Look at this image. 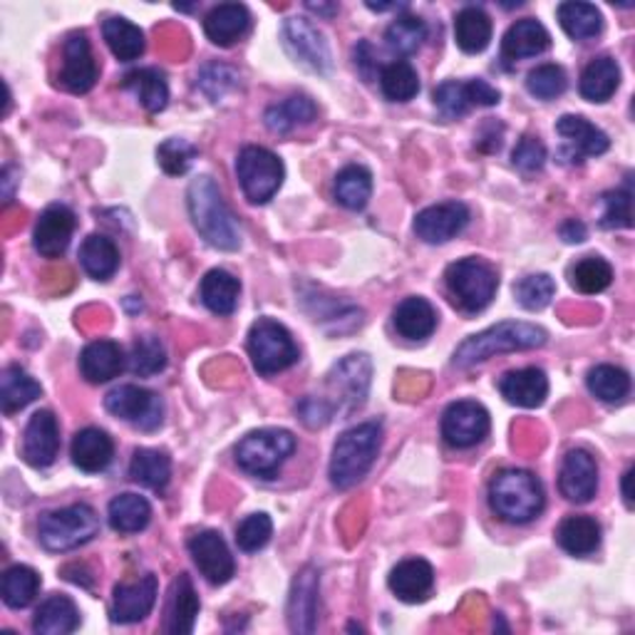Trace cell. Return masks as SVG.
I'll use <instances>...</instances> for the list:
<instances>
[{"label":"cell","mask_w":635,"mask_h":635,"mask_svg":"<svg viewBox=\"0 0 635 635\" xmlns=\"http://www.w3.org/2000/svg\"><path fill=\"white\" fill-rule=\"evenodd\" d=\"M187 204L194 229L202 233L208 247L221 251H236L241 247L239 221H236L231 208L226 206L219 187H216L212 177H196L189 184Z\"/></svg>","instance_id":"obj_1"},{"label":"cell","mask_w":635,"mask_h":635,"mask_svg":"<svg viewBox=\"0 0 635 635\" xmlns=\"http://www.w3.org/2000/svg\"><path fill=\"white\" fill-rule=\"evenodd\" d=\"M547 340H549V333L539 328V325L522 323V321H504L467 338L455 350L452 362H455L457 368L467 370L471 366H477V362L502 356V352L541 348V346H547Z\"/></svg>","instance_id":"obj_2"},{"label":"cell","mask_w":635,"mask_h":635,"mask_svg":"<svg viewBox=\"0 0 635 635\" xmlns=\"http://www.w3.org/2000/svg\"><path fill=\"white\" fill-rule=\"evenodd\" d=\"M380 442H383V424L380 422H362L358 428L343 432L335 442L331 459L333 487L340 489V492L356 487L373 469Z\"/></svg>","instance_id":"obj_3"},{"label":"cell","mask_w":635,"mask_h":635,"mask_svg":"<svg viewBox=\"0 0 635 635\" xmlns=\"http://www.w3.org/2000/svg\"><path fill=\"white\" fill-rule=\"evenodd\" d=\"M489 504L496 516L510 524H529L547 504L543 484L526 469H502L489 484Z\"/></svg>","instance_id":"obj_4"},{"label":"cell","mask_w":635,"mask_h":635,"mask_svg":"<svg viewBox=\"0 0 635 635\" xmlns=\"http://www.w3.org/2000/svg\"><path fill=\"white\" fill-rule=\"evenodd\" d=\"M99 531V516L89 504H72L48 512L40 519V543L48 551H72L93 541Z\"/></svg>","instance_id":"obj_5"},{"label":"cell","mask_w":635,"mask_h":635,"mask_svg":"<svg viewBox=\"0 0 635 635\" xmlns=\"http://www.w3.org/2000/svg\"><path fill=\"white\" fill-rule=\"evenodd\" d=\"M293 450L296 438L288 430H256L236 444V462L253 477L274 479Z\"/></svg>","instance_id":"obj_6"},{"label":"cell","mask_w":635,"mask_h":635,"mask_svg":"<svg viewBox=\"0 0 635 635\" xmlns=\"http://www.w3.org/2000/svg\"><path fill=\"white\" fill-rule=\"evenodd\" d=\"M444 280H447V288L452 298H455V303L465 313L484 311L494 301L499 288L496 271L479 259L455 261L452 266H447Z\"/></svg>","instance_id":"obj_7"},{"label":"cell","mask_w":635,"mask_h":635,"mask_svg":"<svg viewBox=\"0 0 635 635\" xmlns=\"http://www.w3.org/2000/svg\"><path fill=\"white\" fill-rule=\"evenodd\" d=\"M236 175L243 196L251 204H266L284 184L286 169L274 152L266 147H243L236 159Z\"/></svg>","instance_id":"obj_8"},{"label":"cell","mask_w":635,"mask_h":635,"mask_svg":"<svg viewBox=\"0 0 635 635\" xmlns=\"http://www.w3.org/2000/svg\"><path fill=\"white\" fill-rule=\"evenodd\" d=\"M249 356L259 375H276L296 366L298 348L284 325L259 317L249 333Z\"/></svg>","instance_id":"obj_9"},{"label":"cell","mask_w":635,"mask_h":635,"mask_svg":"<svg viewBox=\"0 0 635 635\" xmlns=\"http://www.w3.org/2000/svg\"><path fill=\"white\" fill-rule=\"evenodd\" d=\"M107 412L144 432L157 430L165 420V403L157 393L137 385H120L105 397Z\"/></svg>","instance_id":"obj_10"},{"label":"cell","mask_w":635,"mask_h":635,"mask_svg":"<svg viewBox=\"0 0 635 635\" xmlns=\"http://www.w3.org/2000/svg\"><path fill=\"white\" fill-rule=\"evenodd\" d=\"M489 428H492L489 412L482 405L471 400L452 403L442 415V438L450 447L457 450L475 447V444L487 438Z\"/></svg>","instance_id":"obj_11"},{"label":"cell","mask_w":635,"mask_h":635,"mask_svg":"<svg viewBox=\"0 0 635 635\" xmlns=\"http://www.w3.org/2000/svg\"><path fill=\"white\" fill-rule=\"evenodd\" d=\"M284 40L290 56L308 70L321 72V75L331 70L328 43L308 17H288L284 25Z\"/></svg>","instance_id":"obj_12"},{"label":"cell","mask_w":635,"mask_h":635,"mask_svg":"<svg viewBox=\"0 0 635 635\" xmlns=\"http://www.w3.org/2000/svg\"><path fill=\"white\" fill-rule=\"evenodd\" d=\"M60 85L72 95H85L97 83V62L85 33H72L62 48Z\"/></svg>","instance_id":"obj_13"},{"label":"cell","mask_w":635,"mask_h":635,"mask_svg":"<svg viewBox=\"0 0 635 635\" xmlns=\"http://www.w3.org/2000/svg\"><path fill=\"white\" fill-rule=\"evenodd\" d=\"M469 208L462 202H444L422 208L415 216V233L424 243H447L467 229Z\"/></svg>","instance_id":"obj_14"},{"label":"cell","mask_w":635,"mask_h":635,"mask_svg":"<svg viewBox=\"0 0 635 635\" xmlns=\"http://www.w3.org/2000/svg\"><path fill=\"white\" fill-rule=\"evenodd\" d=\"M189 553H192L196 568L214 586L229 584L236 574V564L229 547L219 531H202L189 539Z\"/></svg>","instance_id":"obj_15"},{"label":"cell","mask_w":635,"mask_h":635,"mask_svg":"<svg viewBox=\"0 0 635 635\" xmlns=\"http://www.w3.org/2000/svg\"><path fill=\"white\" fill-rule=\"evenodd\" d=\"M157 576H142L137 580H124V584L115 586V598L110 615L115 623H140L152 613L154 603H157Z\"/></svg>","instance_id":"obj_16"},{"label":"cell","mask_w":635,"mask_h":635,"mask_svg":"<svg viewBox=\"0 0 635 635\" xmlns=\"http://www.w3.org/2000/svg\"><path fill=\"white\" fill-rule=\"evenodd\" d=\"M75 224V214L65 204H52L45 208L33 231L35 251L45 259H60L70 247Z\"/></svg>","instance_id":"obj_17"},{"label":"cell","mask_w":635,"mask_h":635,"mask_svg":"<svg viewBox=\"0 0 635 635\" xmlns=\"http://www.w3.org/2000/svg\"><path fill=\"white\" fill-rule=\"evenodd\" d=\"M370 373H373V366H370L368 356H348L333 368V373L328 375V385L338 395V405H343V410L352 412L366 403L370 390Z\"/></svg>","instance_id":"obj_18"},{"label":"cell","mask_w":635,"mask_h":635,"mask_svg":"<svg viewBox=\"0 0 635 635\" xmlns=\"http://www.w3.org/2000/svg\"><path fill=\"white\" fill-rule=\"evenodd\" d=\"M60 452V424L56 415L40 410L31 417L23 434V459L35 469H45Z\"/></svg>","instance_id":"obj_19"},{"label":"cell","mask_w":635,"mask_h":635,"mask_svg":"<svg viewBox=\"0 0 635 635\" xmlns=\"http://www.w3.org/2000/svg\"><path fill=\"white\" fill-rule=\"evenodd\" d=\"M561 496H566L574 504H588L596 496L598 489V465L591 452L571 450L564 457L559 475Z\"/></svg>","instance_id":"obj_20"},{"label":"cell","mask_w":635,"mask_h":635,"mask_svg":"<svg viewBox=\"0 0 635 635\" xmlns=\"http://www.w3.org/2000/svg\"><path fill=\"white\" fill-rule=\"evenodd\" d=\"M317 571L305 566L301 574L293 578L288 596V628L293 633H313L317 625Z\"/></svg>","instance_id":"obj_21"},{"label":"cell","mask_w":635,"mask_h":635,"mask_svg":"<svg viewBox=\"0 0 635 635\" xmlns=\"http://www.w3.org/2000/svg\"><path fill=\"white\" fill-rule=\"evenodd\" d=\"M556 132L568 144L564 154H571L576 161H580V157H601V154H606L608 147H611L608 134L603 130H598L596 124L588 122L586 117H578V115L561 117V120L556 122Z\"/></svg>","instance_id":"obj_22"},{"label":"cell","mask_w":635,"mask_h":635,"mask_svg":"<svg viewBox=\"0 0 635 635\" xmlns=\"http://www.w3.org/2000/svg\"><path fill=\"white\" fill-rule=\"evenodd\" d=\"M499 393H502L506 403L534 410V407H541L543 400H547L549 378L539 368L512 370V373L499 380Z\"/></svg>","instance_id":"obj_23"},{"label":"cell","mask_w":635,"mask_h":635,"mask_svg":"<svg viewBox=\"0 0 635 635\" xmlns=\"http://www.w3.org/2000/svg\"><path fill=\"white\" fill-rule=\"evenodd\" d=\"M387 584L400 601L422 603L432 594L434 568L424 559H407L390 571Z\"/></svg>","instance_id":"obj_24"},{"label":"cell","mask_w":635,"mask_h":635,"mask_svg":"<svg viewBox=\"0 0 635 635\" xmlns=\"http://www.w3.org/2000/svg\"><path fill=\"white\" fill-rule=\"evenodd\" d=\"M251 28V13L241 3H221L212 8L204 21V33L219 48H231Z\"/></svg>","instance_id":"obj_25"},{"label":"cell","mask_w":635,"mask_h":635,"mask_svg":"<svg viewBox=\"0 0 635 635\" xmlns=\"http://www.w3.org/2000/svg\"><path fill=\"white\" fill-rule=\"evenodd\" d=\"M124 370V352L115 340H93L80 352V373L93 385L110 383Z\"/></svg>","instance_id":"obj_26"},{"label":"cell","mask_w":635,"mask_h":635,"mask_svg":"<svg viewBox=\"0 0 635 635\" xmlns=\"http://www.w3.org/2000/svg\"><path fill=\"white\" fill-rule=\"evenodd\" d=\"M70 455L77 469L87 471V475H97V471L110 467V462L115 457V442L105 430L85 428L75 434V440H72Z\"/></svg>","instance_id":"obj_27"},{"label":"cell","mask_w":635,"mask_h":635,"mask_svg":"<svg viewBox=\"0 0 635 635\" xmlns=\"http://www.w3.org/2000/svg\"><path fill=\"white\" fill-rule=\"evenodd\" d=\"M549 48H551V35L539 21H534V17L516 21L512 28L506 31L502 40V56L506 60L537 58Z\"/></svg>","instance_id":"obj_28"},{"label":"cell","mask_w":635,"mask_h":635,"mask_svg":"<svg viewBox=\"0 0 635 635\" xmlns=\"http://www.w3.org/2000/svg\"><path fill=\"white\" fill-rule=\"evenodd\" d=\"M196 615H199V596L194 591L192 578H189L187 574H179L169 594L165 631L169 635H189L194 631Z\"/></svg>","instance_id":"obj_29"},{"label":"cell","mask_w":635,"mask_h":635,"mask_svg":"<svg viewBox=\"0 0 635 635\" xmlns=\"http://www.w3.org/2000/svg\"><path fill=\"white\" fill-rule=\"evenodd\" d=\"M80 625V611L72 598L56 594L45 598L33 619V631L38 635H70Z\"/></svg>","instance_id":"obj_30"},{"label":"cell","mask_w":635,"mask_h":635,"mask_svg":"<svg viewBox=\"0 0 635 635\" xmlns=\"http://www.w3.org/2000/svg\"><path fill=\"white\" fill-rule=\"evenodd\" d=\"M395 328L407 340H424L430 338L438 328V313L430 305V301H424L420 296H410L395 308Z\"/></svg>","instance_id":"obj_31"},{"label":"cell","mask_w":635,"mask_h":635,"mask_svg":"<svg viewBox=\"0 0 635 635\" xmlns=\"http://www.w3.org/2000/svg\"><path fill=\"white\" fill-rule=\"evenodd\" d=\"M621 85V68L613 58H596L586 65L584 75H580V97L588 103H606L615 95V89Z\"/></svg>","instance_id":"obj_32"},{"label":"cell","mask_w":635,"mask_h":635,"mask_svg":"<svg viewBox=\"0 0 635 635\" xmlns=\"http://www.w3.org/2000/svg\"><path fill=\"white\" fill-rule=\"evenodd\" d=\"M43 387L21 366H8L0 375V407L5 415L21 412L40 397Z\"/></svg>","instance_id":"obj_33"},{"label":"cell","mask_w":635,"mask_h":635,"mask_svg":"<svg viewBox=\"0 0 635 635\" xmlns=\"http://www.w3.org/2000/svg\"><path fill=\"white\" fill-rule=\"evenodd\" d=\"M199 293H202V303L208 311L216 315H231L236 311V305H239L241 284L239 278L229 274V271L214 268L202 278Z\"/></svg>","instance_id":"obj_34"},{"label":"cell","mask_w":635,"mask_h":635,"mask_svg":"<svg viewBox=\"0 0 635 635\" xmlns=\"http://www.w3.org/2000/svg\"><path fill=\"white\" fill-rule=\"evenodd\" d=\"M556 541L571 556H588L601 547V526L591 516H568L559 524Z\"/></svg>","instance_id":"obj_35"},{"label":"cell","mask_w":635,"mask_h":635,"mask_svg":"<svg viewBox=\"0 0 635 635\" xmlns=\"http://www.w3.org/2000/svg\"><path fill=\"white\" fill-rule=\"evenodd\" d=\"M80 263H83L89 278L107 280L120 268V251H117L112 239H107L103 233H93L80 247Z\"/></svg>","instance_id":"obj_36"},{"label":"cell","mask_w":635,"mask_h":635,"mask_svg":"<svg viewBox=\"0 0 635 635\" xmlns=\"http://www.w3.org/2000/svg\"><path fill=\"white\" fill-rule=\"evenodd\" d=\"M559 23L566 31L568 38L578 43H586L596 38L603 31V15L591 3H580V0H568V3L559 5Z\"/></svg>","instance_id":"obj_37"},{"label":"cell","mask_w":635,"mask_h":635,"mask_svg":"<svg viewBox=\"0 0 635 635\" xmlns=\"http://www.w3.org/2000/svg\"><path fill=\"white\" fill-rule=\"evenodd\" d=\"M107 516H110V526L120 534H140L147 529L152 519V506L140 494H120L115 496L110 506H107Z\"/></svg>","instance_id":"obj_38"},{"label":"cell","mask_w":635,"mask_h":635,"mask_svg":"<svg viewBox=\"0 0 635 635\" xmlns=\"http://www.w3.org/2000/svg\"><path fill=\"white\" fill-rule=\"evenodd\" d=\"M130 477L137 484L161 494L171 479V459L167 452L142 447L134 452V457L130 462Z\"/></svg>","instance_id":"obj_39"},{"label":"cell","mask_w":635,"mask_h":635,"mask_svg":"<svg viewBox=\"0 0 635 635\" xmlns=\"http://www.w3.org/2000/svg\"><path fill=\"white\" fill-rule=\"evenodd\" d=\"M124 89H130L134 93V97L140 99L142 107L147 112H161L169 103V85L165 75H161L159 70L154 68H142V70H134L130 75L124 77Z\"/></svg>","instance_id":"obj_40"},{"label":"cell","mask_w":635,"mask_h":635,"mask_svg":"<svg viewBox=\"0 0 635 635\" xmlns=\"http://www.w3.org/2000/svg\"><path fill=\"white\" fill-rule=\"evenodd\" d=\"M455 40L469 56L487 50L489 40H492V21L482 8H462L455 21Z\"/></svg>","instance_id":"obj_41"},{"label":"cell","mask_w":635,"mask_h":635,"mask_svg":"<svg viewBox=\"0 0 635 635\" xmlns=\"http://www.w3.org/2000/svg\"><path fill=\"white\" fill-rule=\"evenodd\" d=\"M103 38L112 56L120 62H134L144 52V33L124 17H107L103 23Z\"/></svg>","instance_id":"obj_42"},{"label":"cell","mask_w":635,"mask_h":635,"mask_svg":"<svg viewBox=\"0 0 635 635\" xmlns=\"http://www.w3.org/2000/svg\"><path fill=\"white\" fill-rule=\"evenodd\" d=\"M373 194V175L366 167L350 165L335 177V199L340 206L350 208V212H360L370 202Z\"/></svg>","instance_id":"obj_43"},{"label":"cell","mask_w":635,"mask_h":635,"mask_svg":"<svg viewBox=\"0 0 635 635\" xmlns=\"http://www.w3.org/2000/svg\"><path fill=\"white\" fill-rule=\"evenodd\" d=\"M315 115H317V110H315L311 97L293 95V97H288L286 103L268 107L266 124H268L271 132L288 134L290 130H296V127L311 124L315 120Z\"/></svg>","instance_id":"obj_44"},{"label":"cell","mask_w":635,"mask_h":635,"mask_svg":"<svg viewBox=\"0 0 635 635\" xmlns=\"http://www.w3.org/2000/svg\"><path fill=\"white\" fill-rule=\"evenodd\" d=\"M40 591V574L31 566H11L3 574L0 596L8 608H28Z\"/></svg>","instance_id":"obj_45"},{"label":"cell","mask_w":635,"mask_h":635,"mask_svg":"<svg viewBox=\"0 0 635 635\" xmlns=\"http://www.w3.org/2000/svg\"><path fill=\"white\" fill-rule=\"evenodd\" d=\"M380 89L390 103H410L420 93V75L407 60H395L380 70Z\"/></svg>","instance_id":"obj_46"},{"label":"cell","mask_w":635,"mask_h":635,"mask_svg":"<svg viewBox=\"0 0 635 635\" xmlns=\"http://www.w3.org/2000/svg\"><path fill=\"white\" fill-rule=\"evenodd\" d=\"M428 40V25L417 15H397L385 31L387 48L397 56H412Z\"/></svg>","instance_id":"obj_47"},{"label":"cell","mask_w":635,"mask_h":635,"mask_svg":"<svg viewBox=\"0 0 635 635\" xmlns=\"http://www.w3.org/2000/svg\"><path fill=\"white\" fill-rule=\"evenodd\" d=\"M588 390L608 405L623 403L631 393V375L615 366H596L586 378Z\"/></svg>","instance_id":"obj_48"},{"label":"cell","mask_w":635,"mask_h":635,"mask_svg":"<svg viewBox=\"0 0 635 635\" xmlns=\"http://www.w3.org/2000/svg\"><path fill=\"white\" fill-rule=\"evenodd\" d=\"M613 280V268L611 263L598 259V256H586L580 259L574 268H571V284L584 296H596L611 286Z\"/></svg>","instance_id":"obj_49"},{"label":"cell","mask_w":635,"mask_h":635,"mask_svg":"<svg viewBox=\"0 0 635 635\" xmlns=\"http://www.w3.org/2000/svg\"><path fill=\"white\" fill-rule=\"evenodd\" d=\"M167 366V350L161 346L159 338H152V335H144L132 348L130 368L134 375L140 378H152L165 370Z\"/></svg>","instance_id":"obj_50"},{"label":"cell","mask_w":635,"mask_h":635,"mask_svg":"<svg viewBox=\"0 0 635 635\" xmlns=\"http://www.w3.org/2000/svg\"><path fill=\"white\" fill-rule=\"evenodd\" d=\"M568 85L566 80V72L564 68L553 65V62H547V65H539L529 72V77H526V89H529V95H534L537 99H556L559 95H564V89Z\"/></svg>","instance_id":"obj_51"},{"label":"cell","mask_w":635,"mask_h":635,"mask_svg":"<svg viewBox=\"0 0 635 635\" xmlns=\"http://www.w3.org/2000/svg\"><path fill=\"white\" fill-rule=\"evenodd\" d=\"M514 293L516 301H519V305L526 308V311H541V308H547L551 303L553 293H556V284H553V278L547 274H534L522 278L519 284L514 286Z\"/></svg>","instance_id":"obj_52"},{"label":"cell","mask_w":635,"mask_h":635,"mask_svg":"<svg viewBox=\"0 0 635 635\" xmlns=\"http://www.w3.org/2000/svg\"><path fill=\"white\" fill-rule=\"evenodd\" d=\"M196 154L199 152L192 142L167 140V142L159 144L157 159H159V167L165 169L169 177H181V175H187L189 167H192Z\"/></svg>","instance_id":"obj_53"},{"label":"cell","mask_w":635,"mask_h":635,"mask_svg":"<svg viewBox=\"0 0 635 635\" xmlns=\"http://www.w3.org/2000/svg\"><path fill=\"white\" fill-rule=\"evenodd\" d=\"M271 534H274V522H271V516L251 514L239 524V529H236V543H239L241 551L253 553L266 547L271 541Z\"/></svg>","instance_id":"obj_54"},{"label":"cell","mask_w":635,"mask_h":635,"mask_svg":"<svg viewBox=\"0 0 635 635\" xmlns=\"http://www.w3.org/2000/svg\"><path fill=\"white\" fill-rule=\"evenodd\" d=\"M603 229H631L633 226V192L615 189L603 194Z\"/></svg>","instance_id":"obj_55"},{"label":"cell","mask_w":635,"mask_h":635,"mask_svg":"<svg viewBox=\"0 0 635 635\" xmlns=\"http://www.w3.org/2000/svg\"><path fill=\"white\" fill-rule=\"evenodd\" d=\"M434 105L440 107V112L450 120H457V117L469 112V93H467V83H442L438 89H434Z\"/></svg>","instance_id":"obj_56"},{"label":"cell","mask_w":635,"mask_h":635,"mask_svg":"<svg viewBox=\"0 0 635 635\" xmlns=\"http://www.w3.org/2000/svg\"><path fill=\"white\" fill-rule=\"evenodd\" d=\"M514 167L524 171V175H534V171H541L543 165H547V147L539 142V137H524L516 142L514 154H512Z\"/></svg>","instance_id":"obj_57"},{"label":"cell","mask_w":635,"mask_h":635,"mask_svg":"<svg viewBox=\"0 0 635 635\" xmlns=\"http://www.w3.org/2000/svg\"><path fill=\"white\" fill-rule=\"evenodd\" d=\"M236 85V72L226 65H208L199 75V87L212 99H221Z\"/></svg>","instance_id":"obj_58"},{"label":"cell","mask_w":635,"mask_h":635,"mask_svg":"<svg viewBox=\"0 0 635 635\" xmlns=\"http://www.w3.org/2000/svg\"><path fill=\"white\" fill-rule=\"evenodd\" d=\"M298 415L308 424V428H323L333 420V407L325 400H313V397H305V400L298 405Z\"/></svg>","instance_id":"obj_59"},{"label":"cell","mask_w":635,"mask_h":635,"mask_svg":"<svg viewBox=\"0 0 635 635\" xmlns=\"http://www.w3.org/2000/svg\"><path fill=\"white\" fill-rule=\"evenodd\" d=\"M467 93H469V103L471 105H479V107H494L499 105V89L492 87L484 80H471L467 83Z\"/></svg>","instance_id":"obj_60"},{"label":"cell","mask_w":635,"mask_h":635,"mask_svg":"<svg viewBox=\"0 0 635 635\" xmlns=\"http://www.w3.org/2000/svg\"><path fill=\"white\" fill-rule=\"evenodd\" d=\"M561 236H564L566 243H580V241H586V226L576 219H571L561 226Z\"/></svg>","instance_id":"obj_61"},{"label":"cell","mask_w":635,"mask_h":635,"mask_svg":"<svg viewBox=\"0 0 635 635\" xmlns=\"http://www.w3.org/2000/svg\"><path fill=\"white\" fill-rule=\"evenodd\" d=\"M631 479H633V469H628L623 475V499L625 506H633V492H631Z\"/></svg>","instance_id":"obj_62"},{"label":"cell","mask_w":635,"mask_h":635,"mask_svg":"<svg viewBox=\"0 0 635 635\" xmlns=\"http://www.w3.org/2000/svg\"><path fill=\"white\" fill-rule=\"evenodd\" d=\"M308 11H315V13H321V15H335L338 13V5H323V3H308Z\"/></svg>","instance_id":"obj_63"},{"label":"cell","mask_w":635,"mask_h":635,"mask_svg":"<svg viewBox=\"0 0 635 635\" xmlns=\"http://www.w3.org/2000/svg\"><path fill=\"white\" fill-rule=\"evenodd\" d=\"M11 175H13V167H5V171H3V184H5V204L11 202V187H13V179H11Z\"/></svg>","instance_id":"obj_64"}]
</instances>
